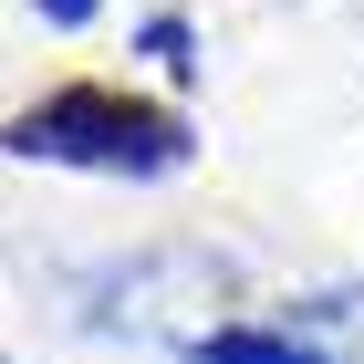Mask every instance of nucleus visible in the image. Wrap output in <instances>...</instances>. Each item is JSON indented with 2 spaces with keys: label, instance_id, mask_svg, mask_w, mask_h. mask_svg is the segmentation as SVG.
I'll list each match as a JSON object with an SVG mask.
<instances>
[{
  "label": "nucleus",
  "instance_id": "f257e3e1",
  "mask_svg": "<svg viewBox=\"0 0 364 364\" xmlns=\"http://www.w3.org/2000/svg\"><path fill=\"white\" fill-rule=\"evenodd\" d=\"M11 146L21 156H94V167H156L177 136H167V114L114 105V94H53L11 125Z\"/></svg>",
  "mask_w": 364,
  "mask_h": 364
},
{
  "label": "nucleus",
  "instance_id": "f03ea898",
  "mask_svg": "<svg viewBox=\"0 0 364 364\" xmlns=\"http://www.w3.org/2000/svg\"><path fill=\"white\" fill-rule=\"evenodd\" d=\"M198 364H312V354L271 343V333H219V343H198Z\"/></svg>",
  "mask_w": 364,
  "mask_h": 364
},
{
  "label": "nucleus",
  "instance_id": "7ed1b4c3",
  "mask_svg": "<svg viewBox=\"0 0 364 364\" xmlns=\"http://www.w3.org/2000/svg\"><path fill=\"white\" fill-rule=\"evenodd\" d=\"M84 11H94V0H53V21H84Z\"/></svg>",
  "mask_w": 364,
  "mask_h": 364
}]
</instances>
